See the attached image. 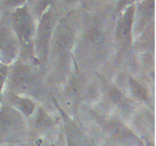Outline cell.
<instances>
[{
    "label": "cell",
    "instance_id": "obj_1",
    "mask_svg": "<svg viewBox=\"0 0 156 146\" xmlns=\"http://www.w3.org/2000/svg\"><path fill=\"white\" fill-rule=\"evenodd\" d=\"M12 21L17 36L24 47L31 45L34 33V24L31 16L26 7L17 9L12 15Z\"/></svg>",
    "mask_w": 156,
    "mask_h": 146
},
{
    "label": "cell",
    "instance_id": "obj_2",
    "mask_svg": "<svg viewBox=\"0 0 156 146\" xmlns=\"http://www.w3.org/2000/svg\"><path fill=\"white\" fill-rule=\"evenodd\" d=\"M53 27V15L48 12L43 15L37 28L36 48L41 57H44L47 53L49 43Z\"/></svg>",
    "mask_w": 156,
    "mask_h": 146
},
{
    "label": "cell",
    "instance_id": "obj_3",
    "mask_svg": "<svg viewBox=\"0 0 156 146\" xmlns=\"http://www.w3.org/2000/svg\"><path fill=\"white\" fill-rule=\"evenodd\" d=\"M12 84L20 91H27L34 82V76L31 69L25 65L17 66L12 75Z\"/></svg>",
    "mask_w": 156,
    "mask_h": 146
},
{
    "label": "cell",
    "instance_id": "obj_4",
    "mask_svg": "<svg viewBox=\"0 0 156 146\" xmlns=\"http://www.w3.org/2000/svg\"><path fill=\"white\" fill-rule=\"evenodd\" d=\"M134 12H135L134 6H128L124 14L122 15L118 23V25H117V36L120 40L125 43H127L131 40Z\"/></svg>",
    "mask_w": 156,
    "mask_h": 146
},
{
    "label": "cell",
    "instance_id": "obj_5",
    "mask_svg": "<svg viewBox=\"0 0 156 146\" xmlns=\"http://www.w3.org/2000/svg\"><path fill=\"white\" fill-rule=\"evenodd\" d=\"M17 52V43L12 33L0 28V54L5 61H12Z\"/></svg>",
    "mask_w": 156,
    "mask_h": 146
},
{
    "label": "cell",
    "instance_id": "obj_6",
    "mask_svg": "<svg viewBox=\"0 0 156 146\" xmlns=\"http://www.w3.org/2000/svg\"><path fill=\"white\" fill-rule=\"evenodd\" d=\"M129 86L131 91L134 96L141 100H146L148 99V91L146 88L140 82L134 79L133 78H129Z\"/></svg>",
    "mask_w": 156,
    "mask_h": 146
},
{
    "label": "cell",
    "instance_id": "obj_7",
    "mask_svg": "<svg viewBox=\"0 0 156 146\" xmlns=\"http://www.w3.org/2000/svg\"><path fill=\"white\" fill-rule=\"evenodd\" d=\"M15 103L17 108L25 115H30L35 109V104L31 100L24 97H16Z\"/></svg>",
    "mask_w": 156,
    "mask_h": 146
},
{
    "label": "cell",
    "instance_id": "obj_8",
    "mask_svg": "<svg viewBox=\"0 0 156 146\" xmlns=\"http://www.w3.org/2000/svg\"><path fill=\"white\" fill-rule=\"evenodd\" d=\"M155 0H145L141 5V12L143 17L150 18L153 15Z\"/></svg>",
    "mask_w": 156,
    "mask_h": 146
},
{
    "label": "cell",
    "instance_id": "obj_9",
    "mask_svg": "<svg viewBox=\"0 0 156 146\" xmlns=\"http://www.w3.org/2000/svg\"><path fill=\"white\" fill-rule=\"evenodd\" d=\"M8 75V68L5 65H0V93L2 90L3 86H4L5 82L6 80Z\"/></svg>",
    "mask_w": 156,
    "mask_h": 146
},
{
    "label": "cell",
    "instance_id": "obj_10",
    "mask_svg": "<svg viewBox=\"0 0 156 146\" xmlns=\"http://www.w3.org/2000/svg\"><path fill=\"white\" fill-rule=\"evenodd\" d=\"M136 0H119L118 2H117V9L118 10H122L123 9H124L126 6L129 5L133 4V2Z\"/></svg>",
    "mask_w": 156,
    "mask_h": 146
},
{
    "label": "cell",
    "instance_id": "obj_11",
    "mask_svg": "<svg viewBox=\"0 0 156 146\" xmlns=\"http://www.w3.org/2000/svg\"><path fill=\"white\" fill-rule=\"evenodd\" d=\"M24 2V0H6V3L11 6L20 5Z\"/></svg>",
    "mask_w": 156,
    "mask_h": 146
},
{
    "label": "cell",
    "instance_id": "obj_12",
    "mask_svg": "<svg viewBox=\"0 0 156 146\" xmlns=\"http://www.w3.org/2000/svg\"><path fill=\"white\" fill-rule=\"evenodd\" d=\"M67 1L70 2H75V1H76V0H67Z\"/></svg>",
    "mask_w": 156,
    "mask_h": 146
}]
</instances>
